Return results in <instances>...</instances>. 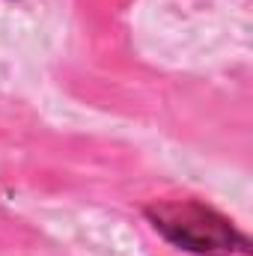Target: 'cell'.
Here are the masks:
<instances>
[{
	"mask_svg": "<svg viewBox=\"0 0 253 256\" xmlns=\"http://www.w3.org/2000/svg\"><path fill=\"white\" fill-rule=\"evenodd\" d=\"M152 226L176 248L200 256H250V242L214 208L196 200H164L146 208Z\"/></svg>",
	"mask_w": 253,
	"mask_h": 256,
	"instance_id": "obj_1",
	"label": "cell"
}]
</instances>
